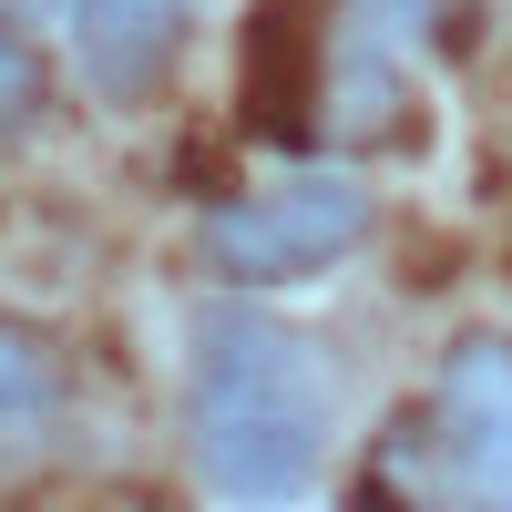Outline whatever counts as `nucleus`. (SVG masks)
<instances>
[{
	"mask_svg": "<svg viewBox=\"0 0 512 512\" xmlns=\"http://www.w3.org/2000/svg\"><path fill=\"white\" fill-rule=\"evenodd\" d=\"M185 431L195 472L236 512H277L318 482L328 461V379L318 349L256 297H205L185 328Z\"/></svg>",
	"mask_w": 512,
	"mask_h": 512,
	"instance_id": "1",
	"label": "nucleus"
},
{
	"mask_svg": "<svg viewBox=\"0 0 512 512\" xmlns=\"http://www.w3.org/2000/svg\"><path fill=\"white\" fill-rule=\"evenodd\" d=\"M359 236H369V195H359V175H328V164L267 185V195H236V205L205 216V256H216V277H236V287L318 277Z\"/></svg>",
	"mask_w": 512,
	"mask_h": 512,
	"instance_id": "2",
	"label": "nucleus"
},
{
	"mask_svg": "<svg viewBox=\"0 0 512 512\" xmlns=\"http://www.w3.org/2000/svg\"><path fill=\"white\" fill-rule=\"evenodd\" d=\"M441 441L472 512H512V338H461L441 369Z\"/></svg>",
	"mask_w": 512,
	"mask_h": 512,
	"instance_id": "3",
	"label": "nucleus"
},
{
	"mask_svg": "<svg viewBox=\"0 0 512 512\" xmlns=\"http://www.w3.org/2000/svg\"><path fill=\"white\" fill-rule=\"evenodd\" d=\"M185 11H195V0H62L82 82L113 93V103L154 93V82L175 72V52H185Z\"/></svg>",
	"mask_w": 512,
	"mask_h": 512,
	"instance_id": "4",
	"label": "nucleus"
},
{
	"mask_svg": "<svg viewBox=\"0 0 512 512\" xmlns=\"http://www.w3.org/2000/svg\"><path fill=\"white\" fill-rule=\"evenodd\" d=\"M62 410H72L62 349L31 318H0V461H31L41 441L62 431Z\"/></svg>",
	"mask_w": 512,
	"mask_h": 512,
	"instance_id": "5",
	"label": "nucleus"
},
{
	"mask_svg": "<svg viewBox=\"0 0 512 512\" xmlns=\"http://www.w3.org/2000/svg\"><path fill=\"white\" fill-rule=\"evenodd\" d=\"M328 113H338V134H400V82H390V62H379V52H349V62H338L328 72V93H318Z\"/></svg>",
	"mask_w": 512,
	"mask_h": 512,
	"instance_id": "6",
	"label": "nucleus"
},
{
	"mask_svg": "<svg viewBox=\"0 0 512 512\" xmlns=\"http://www.w3.org/2000/svg\"><path fill=\"white\" fill-rule=\"evenodd\" d=\"M41 103V72H31V52H21V31L0 21V123H21Z\"/></svg>",
	"mask_w": 512,
	"mask_h": 512,
	"instance_id": "7",
	"label": "nucleus"
},
{
	"mask_svg": "<svg viewBox=\"0 0 512 512\" xmlns=\"http://www.w3.org/2000/svg\"><path fill=\"white\" fill-rule=\"evenodd\" d=\"M359 11H369V31H431L441 0H359Z\"/></svg>",
	"mask_w": 512,
	"mask_h": 512,
	"instance_id": "8",
	"label": "nucleus"
},
{
	"mask_svg": "<svg viewBox=\"0 0 512 512\" xmlns=\"http://www.w3.org/2000/svg\"><path fill=\"white\" fill-rule=\"evenodd\" d=\"M0 11H62V0H0Z\"/></svg>",
	"mask_w": 512,
	"mask_h": 512,
	"instance_id": "9",
	"label": "nucleus"
}]
</instances>
